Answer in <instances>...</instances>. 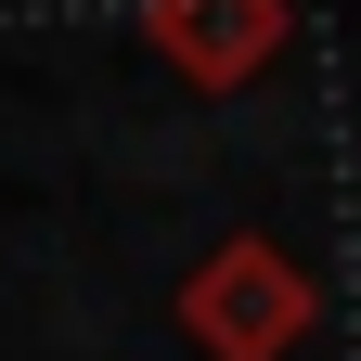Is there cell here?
Wrapping results in <instances>:
<instances>
[{
	"mask_svg": "<svg viewBox=\"0 0 361 361\" xmlns=\"http://www.w3.org/2000/svg\"><path fill=\"white\" fill-rule=\"evenodd\" d=\"M297 323H310V284H297V258H271V245H219V271L194 284V336L233 348V361H271Z\"/></svg>",
	"mask_w": 361,
	"mask_h": 361,
	"instance_id": "1",
	"label": "cell"
},
{
	"mask_svg": "<svg viewBox=\"0 0 361 361\" xmlns=\"http://www.w3.org/2000/svg\"><path fill=\"white\" fill-rule=\"evenodd\" d=\"M155 26H168V52L194 65L207 90H233L271 65V39H284V0H155Z\"/></svg>",
	"mask_w": 361,
	"mask_h": 361,
	"instance_id": "2",
	"label": "cell"
}]
</instances>
